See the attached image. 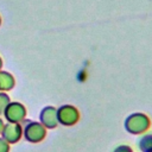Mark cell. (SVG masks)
Masks as SVG:
<instances>
[{"instance_id":"6da1fadb","label":"cell","mask_w":152,"mask_h":152,"mask_svg":"<svg viewBox=\"0 0 152 152\" xmlns=\"http://www.w3.org/2000/svg\"><path fill=\"white\" fill-rule=\"evenodd\" d=\"M125 129L131 134H141L145 133L150 126V118L144 113H133L129 114L125 120Z\"/></svg>"},{"instance_id":"7a4b0ae2","label":"cell","mask_w":152,"mask_h":152,"mask_svg":"<svg viewBox=\"0 0 152 152\" xmlns=\"http://www.w3.org/2000/svg\"><path fill=\"white\" fill-rule=\"evenodd\" d=\"M24 139L28 142H40L46 137V128L38 121L24 120L21 122Z\"/></svg>"},{"instance_id":"3957f363","label":"cell","mask_w":152,"mask_h":152,"mask_svg":"<svg viewBox=\"0 0 152 152\" xmlns=\"http://www.w3.org/2000/svg\"><path fill=\"white\" fill-rule=\"evenodd\" d=\"M57 120L63 126H74L80 120V112L71 104H63L57 108Z\"/></svg>"},{"instance_id":"277c9868","label":"cell","mask_w":152,"mask_h":152,"mask_svg":"<svg viewBox=\"0 0 152 152\" xmlns=\"http://www.w3.org/2000/svg\"><path fill=\"white\" fill-rule=\"evenodd\" d=\"M5 119L7 122H14V124H21L26 118V108L20 102H10L7 107L5 108L4 113Z\"/></svg>"},{"instance_id":"5b68a950","label":"cell","mask_w":152,"mask_h":152,"mask_svg":"<svg viewBox=\"0 0 152 152\" xmlns=\"http://www.w3.org/2000/svg\"><path fill=\"white\" fill-rule=\"evenodd\" d=\"M1 138H4L8 144H17L23 138L21 124H14V122L5 124L1 131Z\"/></svg>"},{"instance_id":"8992f818","label":"cell","mask_w":152,"mask_h":152,"mask_svg":"<svg viewBox=\"0 0 152 152\" xmlns=\"http://www.w3.org/2000/svg\"><path fill=\"white\" fill-rule=\"evenodd\" d=\"M39 122L46 128L52 129L57 127L58 120H57V108L53 106H46L40 110L39 114Z\"/></svg>"},{"instance_id":"52a82bcc","label":"cell","mask_w":152,"mask_h":152,"mask_svg":"<svg viewBox=\"0 0 152 152\" xmlns=\"http://www.w3.org/2000/svg\"><path fill=\"white\" fill-rule=\"evenodd\" d=\"M15 84L14 77L8 71L0 70V91H8Z\"/></svg>"},{"instance_id":"ba28073f","label":"cell","mask_w":152,"mask_h":152,"mask_svg":"<svg viewBox=\"0 0 152 152\" xmlns=\"http://www.w3.org/2000/svg\"><path fill=\"white\" fill-rule=\"evenodd\" d=\"M139 148L142 152H146L148 150H152V133H146L139 139Z\"/></svg>"},{"instance_id":"9c48e42d","label":"cell","mask_w":152,"mask_h":152,"mask_svg":"<svg viewBox=\"0 0 152 152\" xmlns=\"http://www.w3.org/2000/svg\"><path fill=\"white\" fill-rule=\"evenodd\" d=\"M11 102L10 96L5 93V91H0V114L4 113L5 108L7 107V104Z\"/></svg>"},{"instance_id":"30bf717a","label":"cell","mask_w":152,"mask_h":152,"mask_svg":"<svg viewBox=\"0 0 152 152\" xmlns=\"http://www.w3.org/2000/svg\"><path fill=\"white\" fill-rule=\"evenodd\" d=\"M113 152H133V150H132V147H131V146L122 144V145L116 146V147L114 148V151H113Z\"/></svg>"},{"instance_id":"8fae6325","label":"cell","mask_w":152,"mask_h":152,"mask_svg":"<svg viewBox=\"0 0 152 152\" xmlns=\"http://www.w3.org/2000/svg\"><path fill=\"white\" fill-rule=\"evenodd\" d=\"M0 152H10V144L0 137Z\"/></svg>"},{"instance_id":"7c38bea8","label":"cell","mask_w":152,"mask_h":152,"mask_svg":"<svg viewBox=\"0 0 152 152\" xmlns=\"http://www.w3.org/2000/svg\"><path fill=\"white\" fill-rule=\"evenodd\" d=\"M4 125H5V124H4V120L0 118V134H1V131H2V127H4Z\"/></svg>"},{"instance_id":"4fadbf2b","label":"cell","mask_w":152,"mask_h":152,"mask_svg":"<svg viewBox=\"0 0 152 152\" xmlns=\"http://www.w3.org/2000/svg\"><path fill=\"white\" fill-rule=\"evenodd\" d=\"M1 68H2V59H1V57H0V70H1Z\"/></svg>"},{"instance_id":"5bb4252c","label":"cell","mask_w":152,"mask_h":152,"mask_svg":"<svg viewBox=\"0 0 152 152\" xmlns=\"http://www.w3.org/2000/svg\"><path fill=\"white\" fill-rule=\"evenodd\" d=\"M146 152H152V150H148V151H146Z\"/></svg>"},{"instance_id":"9a60e30c","label":"cell","mask_w":152,"mask_h":152,"mask_svg":"<svg viewBox=\"0 0 152 152\" xmlns=\"http://www.w3.org/2000/svg\"><path fill=\"white\" fill-rule=\"evenodd\" d=\"M0 25H1V17H0Z\"/></svg>"}]
</instances>
